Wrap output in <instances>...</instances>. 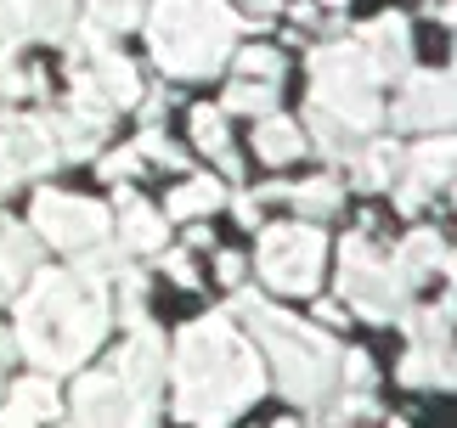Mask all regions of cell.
Masks as SVG:
<instances>
[{
	"instance_id": "6da1fadb",
	"label": "cell",
	"mask_w": 457,
	"mask_h": 428,
	"mask_svg": "<svg viewBox=\"0 0 457 428\" xmlns=\"http://www.w3.org/2000/svg\"><path fill=\"white\" fill-rule=\"evenodd\" d=\"M266 265H271L277 282H294V288H305V282H311V265H316V237H305V231H294V237H288V231H277Z\"/></svg>"
},
{
	"instance_id": "7a4b0ae2",
	"label": "cell",
	"mask_w": 457,
	"mask_h": 428,
	"mask_svg": "<svg viewBox=\"0 0 457 428\" xmlns=\"http://www.w3.org/2000/svg\"><path fill=\"white\" fill-rule=\"evenodd\" d=\"M40 226H46L57 243H85V237L102 226V214L85 209V203H68V198H40Z\"/></svg>"
},
{
	"instance_id": "3957f363",
	"label": "cell",
	"mask_w": 457,
	"mask_h": 428,
	"mask_svg": "<svg viewBox=\"0 0 457 428\" xmlns=\"http://www.w3.org/2000/svg\"><path fill=\"white\" fill-rule=\"evenodd\" d=\"M51 412H57V395H51V383L34 378V383L17 389V400L6 406V417H0V423H6V428H34V423L51 417Z\"/></svg>"
},
{
	"instance_id": "277c9868",
	"label": "cell",
	"mask_w": 457,
	"mask_h": 428,
	"mask_svg": "<svg viewBox=\"0 0 457 428\" xmlns=\"http://www.w3.org/2000/svg\"><path fill=\"white\" fill-rule=\"evenodd\" d=\"M260 147H266V158H288V152H294V130H283V124H266V130H260Z\"/></svg>"
},
{
	"instance_id": "5b68a950",
	"label": "cell",
	"mask_w": 457,
	"mask_h": 428,
	"mask_svg": "<svg viewBox=\"0 0 457 428\" xmlns=\"http://www.w3.org/2000/svg\"><path fill=\"white\" fill-rule=\"evenodd\" d=\"M209 203H215V186H209V181H198V186H187V192H181V198H175V214H192V209H209Z\"/></svg>"
},
{
	"instance_id": "8992f818",
	"label": "cell",
	"mask_w": 457,
	"mask_h": 428,
	"mask_svg": "<svg viewBox=\"0 0 457 428\" xmlns=\"http://www.w3.org/2000/svg\"><path fill=\"white\" fill-rule=\"evenodd\" d=\"M283 428H288V423H283Z\"/></svg>"
}]
</instances>
